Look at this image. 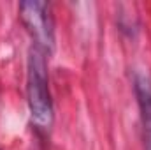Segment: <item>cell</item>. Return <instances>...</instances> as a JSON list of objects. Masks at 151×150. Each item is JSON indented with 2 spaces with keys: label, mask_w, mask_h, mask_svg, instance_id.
<instances>
[{
  "label": "cell",
  "mask_w": 151,
  "mask_h": 150,
  "mask_svg": "<svg viewBox=\"0 0 151 150\" xmlns=\"http://www.w3.org/2000/svg\"><path fill=\"white\" fill-rule=\"evenodd\" d=\"M27 99L32 122L39 129H49L53 124V103L47 81V64L46 53L37 46H32L28 53Z\"/></svg>",
  "instance_id": "6da1fadb"
},
{
  "label": "cell",
  "mask_w": 151,
  "mask_h": 150,
  "mask_svg": "<svg viewBox=\"0 0 151 150\" xmlns=\"http://www.w3.org/2000/svg\"><path fill=\"white\" fill-rule=\"evenodd\" d=\"M18 11L25 28L35 41L34 46L40 48L44 53L53 51L55 30H53V18L49 12V5L39 0H27L19 4Z\"/></svg>",
  "instance_id": "7a4b0ae2"
},
{
  "label": "cell",
  "mask_w": 151,
  "mask_h": 150,
  "mask_svg": "<svg viewBox=\"0 0 151 150\" xmlns=\"http://www.w3.org/2000/svg\"><path fill=\"white\" fill-rule=\"evenodd\" d=\"M135 92L141 106L144 150H151V81L144 76H139L135 79Z\"/></svg>",
  "instance_id": "3957f363"
}]
</instances>
